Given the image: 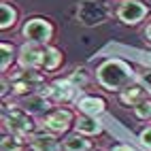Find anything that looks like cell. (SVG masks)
I'll return each mask as SVG.
<instances>
[{"mask_svg":"<svg viewBox=\"0 0 151 151\" xmlns=\"http://www.w3.org/2000/svg\"><path fill=\"white\" fill-rule=\"evenodd\" d=\"M134 79V73L122 60H106L98 68V81L106 89H126Z\"/></svg>","mask_w":151,"mask_h":151,"instance_id":"1","label":"cell"},{"mask_svg":"<svg viewBox=\"0 0 151 151\" xmlns=\"http://www.w3.org/2000/svg\"><path fill=\"white\" fill-rule=\"evenodd\" d=\"M51 32L53 30L49 26V22H45V19H30V22L24 26V36L34 45L47 43L49 38H51Z\"/></svg>","mask_w":151,"mask_h":151,"instance_id":"2","label":"cell"},{"mask_svg":"<svg viewBox=\"0 0 151 151\" xmlns=\"http://www.w3.org/2000/svg\"><path fill=\"white\" fill-rule=\"evenodd\" d=\"M145 15H147V6L143 2H138V0H126V2H122V6L117 11V17L130 26L138 24Z\"/></svg>","mask_w":151,"mask_h":151,"instance_id":"3","label":"cell"},{"mask_svg":"<svg viewBox=\"0 0 151 151\" xmlns=\"http://www.w3.org/2000/svg\"><path fill=\"white\" fill-rule=\"evenodd\" d=\"M4 124L11 128V132H15L17 136H24L32 130V122L30 117L26 115V111H19V109H13L11 115L4 113Z\"/></svg>","mask_w":151,"mask_h":151,"instance_id":"4","label":"cell"},{"mask_svg":"<svg viewBox=\"0 0 151 151\" xmlns=\"http://www.w3.org/2000/svg\"><path fill=\"white\" fill-rule=\"evenodd\" d=\"M19 64H22L24 68H30V70L41 68V64H43V49L36 47L34 43L32 45H24L22 51H19Z\"/></svg>","mask_w":151,"mask_h":151,"instance_id":"5","label":"cell"},{"mask_svg":"<svg viewBox=\"0 0 151 151\" xmlns=\"http://www.w3.org/2000/svg\"><path fill=\"white\" fill-rule=\"evenodd\" d=\"M43 79H41V75H36L34 70H30V68H26L19 77H15L13 79V92L15 94H24V92H28L32 85H38Z\"/></svg>","mask_w":151,"mask_h":151,"instance_id":"6","label":"cell"},{"mask_svg":"<svg viewBox=\"0 0 151 151\" xmlns=\"http://www.w3.org/2000/svg\"><path fill=\"white\" fill-rule=\"evenodd\" d=\"M70 113L68 111H58V113H53V115H49V117H45V128H49V130H53V132H64V130L70 126Z\"/></svg>","mask_w":151,"mask_h":151,"instance_id":"7","label":"cell"},{"mask_svg":"<svg viewBox=\"0 0 151 151\" xmlns=\"http://www.w3.org/2000/svg\"><path fill=\"white\" fill-rule=\"evenodd\" d=\"M73 83L70 81H58L55 85H51V87H47L43 94H47V96H51V98H55V100H68L70 96H73Z\"/></svg>","mask_w":151,"mask_h":151,"instance_id":"8","label":"cell"},{"mask_svg":"<svg viewBox=\"0 0 151 151\" xmlns=\"http://www.w3.org/2000/svg\"><path fill=\"white\" fill-rule=\"evenodd\" d=\"M34 151H55L58 149V140L53 134H34L30 140Z\"/></svg>","mask_w":151,"mask_h":151,"instance_id":"9","label":"cell"},{"mask_svg":"<svg viewBox=\"0 0 151 151\" xmlns=\"http://www.w3.org/2000/svg\"><path fill=\"white\" fill-rule=\"evenodd\" d=\"M79 109H81L85 115L96 117V115H100V113L104 111V100H102V98H94V96H89V98H83L81 102H79Z\"/></svg>","mask_w":151,"mask_h":151,"instance_id":"10","label":"cell"},{"mask_svg":"<svg viewBox=\"0 0 151 151\" xmlns=\"http://www.w3.org/2000/svg\"><path fill=\"white\" fill-rule=\"evenodd\" d=\"M77 132H81V134H98L100 130V124L96 122V117H92V115H83V117H79L77 119Z\"/></svg>","mask_w":151,"mask_h":151,"instance_id":"11","label":"cell"},{"mask_svg":"<svg viewBox=\"0 0 151 151\" xmlns=\"http://www.w3.org/2000/svg\"><path fill=\"white\" fill-rule=\"evenodd\" d=\"M60 62H62V55H60L58 49H53V47H43V64H41V68L53 70V68L60 66Z\"/></svg>","mask_w":151,"mask_h":151,"instance_id":"12","label":"cell"},{"mask_svg":"<svg viewBox=\"0 0 151 151\" xmlns=\"http://www.w3.org/2000/svg\"><path fill=\"white\" fill-rule=\"evenodd\" d=\"M143 98H145V89H143V87H138V85H132V87H130V85H128V87L124 89V94H122V102L134 106V104H138Z\"/></svg>","mask_w":151,"mask_h":151,"instance_id":"13","label":"cell"},{"mask_svg":"<svg viewBox=\"0 0 151 151\" xmlns=\"http://www.w3.org/2000/svg\"><path fill=\"white\" fill-rule=\"evenodd\" d=\"M47 109H49V102L45 100V94L30 96L26 100V111H30V113H45Z\"/></svg>","mask_w":151,"mask_h":151,"instance_id":"14","label":"cell"},{"mask_svg":"<svg viewBox=\"0 0 151 151\" xmlns=\"http://www.w3.org/2000/svg\"><path fill=\"white\" fill-rule=\"evenodd\" d=\"M15 9L13 6H9V4H0V28L2 30H6V28H11L13 24H15Z\"/></svg>","mask_w":151,"mask_h":151,"instance_id":"15","label":"cell"},{"mask_svg":"<svg viewBox=\"0 0 151 151\" xmlns=\"http://www.w3.org/2000/svg\"><path fill=\"white\" fill-rule=\"evenodd\" d=\"M64 147H66V151H87L89 143H87L83 136L75 134V136H68V138L64 140Z\"/></svg>","mask_w":151,"mask_h":151,"instance_id":"16","label":"cell"},{"mask_svg":"<svg viewBox=\"0 0 151 151\" xmlns=\"http://www.w3.org/2000/svg\"><path fill=\"white\" fill-rule=\"evenodd\" d=\"M134 113H136V117H140V119H149L151 117V100H140L138 104H134Z\"/></svg>","mask_w":151,"mask_h":151,"instance_id":"17","label":"cell"},{"mask_svg":"<svg viewBox=\"0 0 151 151\" xmlns=\"http://www.w3.org/2000/svg\"><path fill=\"white\" fill-rule=\"evenodd\" d=\"M0 49H2V64H0V68L6 70L9 64L13 62V47L9 45V43H2V45H0Z\"/></svg>","mask_w":151,"mask_h":151,"instance_id":"18","label":"cell"},{"mask_svg":"<svg viewBox=\"0 0 151 151\" xmlns=\"http://www.w3.org/2000/svg\"><path fill=\"white\" fill-rule=\"evenodd\" d=\"M2 151H22V145L15 136H2Z\"/></svg>","mask_w":151,"mask_h":151,"instance_id":"19","label":"cell"},{"mask_svg":"<svg viewBox=\"0 0 151 151\" xmlns=\"http://www.w3.org/2000/svg\"><path fill=\"white\" fill-rule=\"evenodd\" d=\"M85 81H87V77H85L83 70H75V75L70 77V83H73V85H83Z\"/></svg>","mask_w":151,"mask_h":151,"instance_id":"20","label":"cell"},{"mask_svg":"<svg viewBox=\"0 0 151 151\" xmlns=\"http://www.w3.org/2000/svg\"><path fill=\"white\" fill-rule=\"evenodd\" d=\"M140 143H143L147 149H151V128H147V130L140 132Z\"/></svg>","mask_w":151,"mask_h":151,"instance_id":"21","label":"cell"},{"mask_svg":"<svg viewBox=\"0 0 151 151\" xmlns=\"http://www.w3.org/2000/svg\"><path fill=\"white\" fill-rule=\"evenodd\" d=\"M140 83H143V87L147 92H151V70H145V73L140 75Z\"/></svg>","mask_w":151,"mask_h":151,"instance_id":"22","label":"cell"},{"mask_svg":"<svg viewBox=\"0 0 151 151\" xmlns=\"http://www.w3.org/2000/svg\"><path fill=\"white\" fill-rule=\"evenodd\" d=\"M113 151H136V149H132V147H128V145H119V147H115Z\"/></svg>","mask_w":151,"mask_h":151,"instance_id":"23","label":"cell"},{"mask_svg":"<svg viewBox=\"0 0 151 151\" xmlns=\"http://www.w3.org/2000/svg\"><path fill=\"white\" fill-rule=\"evenodd\" d=\"M145 36H147L149 41H151V24H149V26H147V30H145Z\"/></svg>","mask_w":151,"mask_h":151,"instance_id":"24","label":"cell"}]
</instances>
